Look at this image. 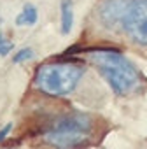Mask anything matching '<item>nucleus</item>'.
I'll return each instance as SVG.
<instances>
[{"mask_svg":"<svg viewBox=\"0 0 147 149\" xmlns=\"http://www.w3.org/2000/svg\"><path fill=\"white\" fill-rule=\"evenodd\" d=\"M37 21H39V11L33 4H25L14 19L18 26H33Z\"/></svg>","mask_w":147,"mask_h":149,"instance_id":"6","label":"nucleus"},{"mask_svg":"<svg viewBox=\"0 0 147 149\" xmlns=\"http://www.w3.org/2000/svg\"><path fill=\"white\" fill-rule=\"evenodd\" d=\"M84 58L117 97H130L144 90V74L121 49L89 47L84 51Z\"/></svg>","mask_w":147,"mask_h":149,"instance_id":"1","label":"nucleus"},{"mask_svg":"<svg viewBox=\"0 0 147 149\" xmlns=\"http://www.w3.org/2000/svg\"><path fill=\"white\" fill-rule=\"evenodd\" d=\"M33 56H35V53H33V49H32V47H21V49H18V51H16V54L12 56V63L19 65V63L30 61Z\"/></svg>","mask_w":147,"mask_h":149,"instance_id":"7","label":"nucleus"},{"mask_svg":"<svg viewBox=\"0 0 147 149\" xmlns=\"http://www.w3.org/2000/svg\"><path fill=\"white\" fill-rule=\"evenodd\" d=\"M93 116L79 111H68L53 118L42 130V142L51 149H83L95 137Z\"/></svg>","mask_w":147,"mask_h":149,"instance_id":"2","label":"nucleus"},{"mask_svg":"<svg viewBox=\"0 0 147 149\" xmlns=\"http://www.w3.org/2000/svg\"><path fill=\"white\" fill-rule=\"evenodd\" d=\"M12 49H14V42L4 32H0V56H9Z\"/></svg>","mask_w":147,"mask_h":149,"instance_id":"8","label":"nucleus"},{"mask_svg":"<svg viewBox=\"0 0 147 149\" xmlns=\"http://www.w3.org/2000/svg\"><path fill=\"white\" fill-rule=\"evenodd\" d=\"M117 28L140 49H147V0H124Z\"/></svg>","mask_w":147,"mask_h":149,"instance_id":"4","label":"nucleus"},{"mask_svg":"<svg viewBox=\"0 0 147 149\" xmlns=\"http://www.w3.org/2000/svg\"><path fill=\"white\" fill-rule=\"evenodd\" d=\"M74 28V2L61 0L60 2V30L63 35H68Z\"/></svg>","mask_w":147,"mask_h":149,"instance_id":"5","label":"nucleus"},{"mask_svg":"<svg viewBox=\"0 0 147 149\" xmlns=\"http://www.w3.org/2000/svg\"><path fill=\"white\" fill-rule=\"evenodd\" d=\"M84 74L86 67L81 61H46L33 72V86L47 97H67L77 90Z\"/></svg>","mask_w":147,"mask_h":149,"instance_id":"3","label":"nucleus"},{"mask_svg":"<svg viewBox=\"0 0 147 149\" xmlns=\"http://www.w3.org/2000/svg\"><path fill=\"white\" fill-rule=\"evenodd\" d=\"M11 130H12V123H7L4 128H0V142H4L7 137H9V133H11Z\"/></svg>","mask_w":147,"mask_h":149,"instance_id":"9","label":"nucleus"}]
</instances>
